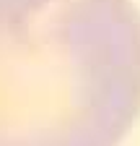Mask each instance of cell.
<instances>
[{
	"label": "cell",
	"mask_w": 140,
	"mask_h": 146,
	"mask_svg": "<svg viewBox=\"0 0 140 146\" xmlns=\"http://www.w3.org/2000/svg\"><path fill=\"white\" fill-rule=\"evenodd\" d=\"M137 110L132 0H0V146H117Z\"/></svg>",
	"instance_id": "6da1fadb"
}]
</instances>
